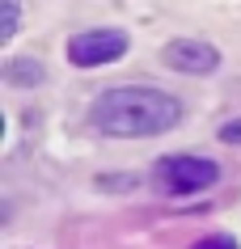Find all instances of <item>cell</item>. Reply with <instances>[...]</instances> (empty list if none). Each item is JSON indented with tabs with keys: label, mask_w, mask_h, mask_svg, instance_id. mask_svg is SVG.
<instances>
[{
	"label": "cell",
	"mask_w": 241,
	"mask_h": 249,
	"mask_svg": "<svg viewBox=\"0 0 241 249\" xmlns=\"http://www.w3.org/2000/svg\"><path fill=\"white\" fill-rule=\"evenodd\" d=\"M127 51V34L123 30H85L68 42V59L76 68H102L114 64L119 55Z\"/></svg>",
	"instance_id": "obj_3"
},
{
	"label": "cell",
	"mask_w": 241,
	"mask_h": 249,
	"mask_svg": "<svg viewBox=\"0 0 241 249\" xmlns=\"http://www.w3.org/2000/svg\"><path fill=\"white\" fill-rule=\"evenodd\" d=\"M220 140H224V144H241V118H233V123L220 127Z\"/></svg>",
	"instance_id": "obj_8"
},
{
	"label": "cell",
	"mask_w": 241,
	"mask_h": 249,
	"mask_svg": "<svg viewBox=\"0 0 241 249\" xmlns=\"http://www.w3.org/2000/svg\"><path fill=\"white\" fill-rule=\"evenodd\" d=\"M161 59L174 68V72H186V76H207V72L220 68V51H216L212 42H203V38H178V42H169V47L161 51Z\"/></svg>",
	"instance_id": "obj_4"
},
{
	"label": "cell",
	"mask_w": 241,
	"mask_h": 249,
	"mask_svg": "<svg viewBox=\"0 0 241 249\" xmlns=\"http://www.w3.org/2000/svg\"><path fill=\"white\" fill-rule=\"evenodd\" d=\"M4 80L9 85H21V89H34V85L47 80V72H42L38 59H9L4 64Z\"/></svg>",
	"instance_id": "obj_5"
},
{
	"label": "cell",
	"mask_w": 241,
	"mask_h": 249,
	"mask_svg": "<svg viewBox=\"0 0 241 249\" xmlns=\"http://www.w3.org/2000/svg\"><path fill=\"white\" fill-rule=\"evenodd\" d=\"M0 13H4V21H0V38L9 42L17 34V0H0Z\"/></svg>",
	"instance_id": "obj_6"
},
{
	"label": "cell",
	"mask_w": 241,
	"mask_h": 249,
	"mask_svg": "<svg viewBox=\"0 0 241 249\" xmlns=\"http://www.w3.org/2000/svg\"><path fill=\"white\" fill-rule=\"evenodd\" d=\"M220 178V165L207 157H190V152H178V157H161L157 160V186L165 195H199Z\"/></svg>",
	"instance_id": "obj_2"
},
{
	"label": "cell",
	"mask_w": 241,
	"mask_h": 249,
	"mask_svg": "<svg viewBox=\"0 0 241 249\" xmlns=\"http://www.w3.org/2000/svg\"><path fill=\"white\" fill-rule=\"evenodd\" d=\"M195 249H237V241H233V236H224V232H216V236H203Z\"/></svg>",
	"instance_id": "obj_7"
},
{
	"label": "cell",
	"mask_w": 241,
	"mask_h": 249,
	"mask_svg": "<svg viewBox=\"0 0 241 249\" xmlns=\"http://www.w3.org/2000/svg\"><path fill=\"white\" fill-rule=\"evenodd\" d=\"M182 118V106L178 97L161 89H148V85H119V89H106L89 110V123H93L102 135H114V140H144V135H161L178 127Z\"/></svg>",
	"instance_id": "obj_1"
}]
</instances>
